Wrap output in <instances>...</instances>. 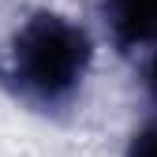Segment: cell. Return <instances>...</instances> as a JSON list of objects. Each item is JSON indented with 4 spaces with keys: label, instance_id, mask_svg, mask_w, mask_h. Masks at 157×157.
I'll return each mask as SVG.
<instances>
[{
    "label": "cell",
    "instance_id": "obj_4",
    "mask_svg": "<svg viewBox=\"0 0 157 157\" xmlns=\"http://www.w3.org/2000/svg\"><path fill=\"white\" fill-rule=\"evenodd\" d=\"M146 86H150L153 101H157V52H153V60H150V71H146Z\"/></svg>",
    "mask_w": 157,
    "mask_h": 157
},
{
    "label": "cell",
    "instance_id": "obj_3",
    "mask_svg": "<svg viewBox=\"0 0 157 157\" xmlns=\"http://www.w3.org/2000/svg\"><path fill=\"white\" fill-rule=\"evenodd\" d=\"M127 157H157V124H146L142 131L131 135Z\"/></svg>",
    "mask_w": 157,
    "mask_h": 157
},
{
    "label": "cell",
    "instance_id": "obj_2",
    "mask_svg": "<svg viewBox=\"0 0 157 157\" xmlns=\"http://www.w3.org/2000/svg\"><path fill=\"white\" fill-rule=\"evenodd\" d=\"M101 15L120 52H157V0H101Z\"/></svg>",
    "mask_w": 157,
    "mask_h": 157
},
{
    "label": "cell",
    "instance_id": "obj_1",
    "mask_svg": "<svg viewBox=\"0 0 157 157\" xmlns=\"http://www.w3.org/2000/svg\"><path fill=\"white\" fill-rule=\"evenodd\" d=\"M94 64L90 34L60 11H34L11 37V82L30 105L60 109Z\"/></svg>",
    "mask_w": 157,
    "mask_h": 157
}]
</instances>
